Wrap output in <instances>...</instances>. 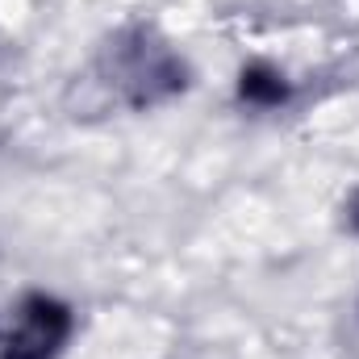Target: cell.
<instances>
[{
	"instance_id": "cell-1",
	"label": "cell",
	"mask_w": 359,
	"mask_h": 359,
	"mask_svg": "<svg viewBox=\"0 0 359 359\" xmlns=\"http://www.w3.org/2000/svg\"><path fill=\"white\" fill-rule=\"evenodd\" d=\"M63 326H67V322H63V309H59V305L34 301L29 313H25V322H21V330H17L13 343H8V359H46L55 351Z\"/></svg>"
}]
</instances>
